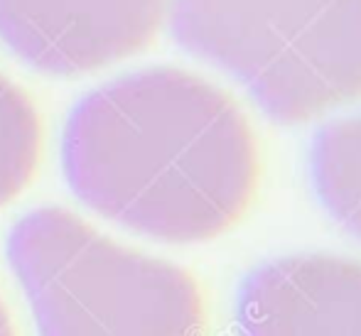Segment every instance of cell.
I'll return each instance as SVG.
<instances>
[{
  "label": "cell",
  "mask_w": 361,
  "mask_h": 336,
  "mask_svg": "<svg viewBox=\"0 0 361 336\" xmlns=\"http://www.w3.org/2000/svg\"><path fill=\"white\" fill-rule=\"evenodd\" d=\"M62 170L76 199L165 243H200L248 213L261 145L226 89L150 67L89 91L64 125Z\"/></svg>",
  "instance_id": "1"
},
{
  "label": "cell",
  "mask_w": 361,
  "mask_h": 336,
  "mask_svg": "<svg viewBox=\"0 0 361 336\" xmlns=\"http://www.w3.org/2000/svg\"><path fill=\"white\" fill-rule=\"evenodd\" d=\"M312 180L329 213L361 238V113L337 120L317 135Z\"/></svg>",
  "instance_id": "6"
},
{
  "label": "cell",
  "mask_w": 361,
  "mask_h": 336,
  "mask_svg": "<svg viewBox=\"0 0 361 336\" xmlns=\"http://www.w3.org/2000/svg\"><path fill=\"white\" fill-rule=\"evenodd\" d=\"M5 258L37 336H204L202 285L175 263L106 238L59 206L23 213Z\"/></svg>",
  "instance_id": "2"
},
{
  "label": "cell",
  "mask_w": 361,
  "mask_h": 336,
  "mask_svg": "<svg viewBox=\"0 0 361 336\" xmlns=\"http://www.w3.org/2000/svg\"><path fill=\"white\" fill-rule=\"evenodd\" d=\"M44 145V125L35 99L0 74V206L32 182Z\"/></svg>",
  "instance_id": "7"
},
{
  "label": "cell",
  "mask_w": 361,
  "mask_h": 336,
  "mask_svg": "<svg viewBox=\"0 0 361 336\" xmlns=\"http://www.w3.org/2000/svg\"><path fill=\"white\" fill-rule=\"evenodd\" d=\"M238 336H361V263L278 258L248 275L236 299Z\"/></svg>",
  "instance_id": "5"
},
{
  "label": "cell",
  "mask_w": 361,
  "mask_h": 336,
  "mask_svg": "<svg viewBox=\"0 0 361 336\" xmlns=\"http://www.w3.org/2000/svg\"><path fill=\"white\" fill-rule=\"evenodd\" d=\"M0 336H15V327H13V322H10V314H8V309H5L3 299H0Z\"/></svg>",
  "instance_id": "8"
},
{
  "label": "cell",
  "mask_w": 361,
  "mask_h": 336,
  "mask_svg": "<svg viewBox=\"0 0 361 336\" xmlns=\"http://www.w3.org/2000/svg\"><path fill=\"white\" fill-rule=\"evenodd\" d=\"M172 0H0V37L32 67L81 74L140 52Z\"/></svg>",
  "instance_id": "4"
},
{
  "label": "cell",
  "mask_w": 361,
  "mask_h": 336,
  "mask_svg": "<svg viewBox=\"0 0 361 336\" xmlns=\"http://www.w3.org/2000/svg\"><path fill=\"white\" fill-rule=\"evenodd\" d=\"M172 30L283 123L361 99V0H172Z\"/></svg>",
  "instance_id": "3"
}]
</instances>
